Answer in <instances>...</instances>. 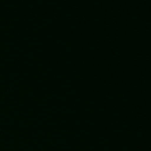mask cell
I'll use <instances>...</instances> for the list:
<instances>
[]
</instances>
